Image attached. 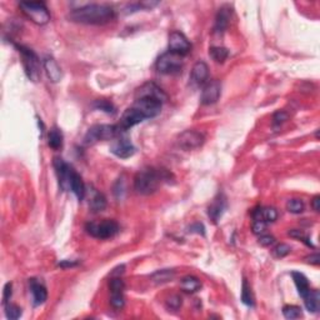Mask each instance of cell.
<instances>
[{
    "label": "cell",
    "instance_id": "cell-1",
    "mask_svg": "<svg viewBox=\"0 0 320 320\" xmlns=\"http://www.w3.org/2000/svg\"><path fill=\"white\" fill-rule=\"evenodd\" d=\"M74 23L85 25H104L113 21L115 10L107 4H86L80 8L73 9L68 15Z\"/></svg>",
    "mask_w": 320,
    "mask_h": 320
},
{
    "label": "cell",
    "instance_id": "cell-2",
    "mask_svg": "<svg viewBox=\"0 0 320 320\" xmlns=\"http://www.w3.org/2000/svg\"><path fill=\"white\" fill-rule=\"evenodd\" d=\"M169 174L165 170H158L154 168H147L138 171L134 178V189L138 194L150 195L159 189L163 180H167Z\"/></svg>",
    "mask_w": 320,
    "mask_h": 320
},
{
    "label": "cell",
    "instance_id": "cell-3",
    "mask_svg": "<svg viewBox=\"0 0 320 320\" xmlns=\"http://www.w3.org/2000/svg\"><path fill=\"white\" fill-rule=\"evenodd\" d=\"M19 8L28 19L38 25H45L50 20V13L43 1H21Z\"/></svg>",
    "mask_w": 320,
    "mask_h": 320
},
{
    "label": "cell",
    "instance_id": "cell-4",
    "mask_svg": "<svg viewBox=\"0 0 320 320\" xmlns=\"http://www.w3.org/2000/svg\"><path fill=\"white\" fill-rule=\"evenodd\" d=\"M119 125H94L88 130L84 138V143L86 145H93L99 140H113L116 136L122 134Z\"/></svg>",
    "mask_w": 320,
    "mask_h": 320
},
{
    "label": "cell",
    "instance_id": "cell-5",
    "mask_svg": "<svg viewBox=\"0 0 320 320\" xmlns=\"http://www.w3.org/2000/svg\"><path fill=\"white\" fill-rule=\"evenodd\" d=\"M17 49L19 51L20 57H21L25 74L31 82L38 83L40 80V75H42V73H40V60L38 55L26 46L17 45Z\"/></svg>",
    "mask_w": 320,
    "mask_h": 320
},
{
    "label": "cell",
    "instance_id": "cell-6",
    "mask_svg": "<svg viewBox=\"0 0 320 320\" xmlns=\"http://www.w3.org/2000/svg\"><path fill=\"white\" fill-rule=\"evenodd\" d=\"M88 234L97 239H109L119 233V225L115 220L105 219L100 223H88L85 227Z\"/></svg>",
    "mask_w": 320,
    "mask_h": 320
},
{
    "label": "cell",
    "instance_id": "cell-7",
    "mask_svg": "<svg viewBox=\"0 0 320 320\" xmlns=\"http://www.w3.org/2000/svg\"><path fill=\"white\" fill-rule=\"evenodd\" d=\"M183 65H184L183 57L175 54V53H171V51L163 54L156 62L158 71L160 74H165V75H174V74L180 73Z\"/></svg>",
    "mask_w": 320,
    "mask_h": 320
},
{
    "label": "cell",
    "instance_id": "cell-8",
    "mask_svg": "<svg viewBox=\"0 0 320 320\" xmlns=\"http://www.w3.org/2000/svg\"><path fill=\"white\" fill-rule=\"evenodd\" d=\"M205 142V136L204 134L200 133L198 130H185L178 136V143L179 147L183 149V150H194V149H198L201 145L204 144Z\"/></svg>",
    "mask_w": 320,
    "mask_h": 320
},
{
    "label": "cell",
    "instance_id": "cell-9",
    "mask_svg": "<svg viewBox=\"0 0 320 320\" xmlns=\"http://www.w3.org/2000/svg\"><path fill=\"white\" fill-rule=\"evenodd\" d=\"M133 107H135L136 109H139L143 114L145 115L147 119H151V118H155L160 114L163 107V102H160L156 98H150V97H144V98H138L135 99V103H134Z\"/></svg>",
    "mask_w": 320,
    "mask_h": 320
},
{
    "label": "cell",
    "instance_id": "cell-10",
    "mask_svg": "<svg viewBox=\"0 0 320 320\" xmlns=\"http://www.w3.org/2000/svg\"><path fill=\"white\" fill-rule=\"evenodd\" d=\"M110 151L115 156L120 159H128L133 156L135 154V147L131 144L130 139L128 136L119 135L116 136L115 139H113L110 144Z\"/></svg>",
    "mask_w": 320,
    "mask_h": 320
},
{
    "label": "cell",
    "instance_id": "cell-11",
    "mask_svg": "<svg viewBox=\"0 0 320 320\" xmlns=\"http://www.w3.org/2000/svg\"><path fill=\"white\" fill-rule=\"evenodd\" d=\"M190 49H192V44H190L188 38L185 37L183 33H180V31H173V33H170L169 51L184 57V55H187L188 53H189Z\"/></svg>",
    "mask_w": 320,
    "mask_h": 320
},
{
    "label": "cell",
    "instance_id": "cell-12",
    "mask_svg": "<svg viewBox=\"0 0 320 320\" xmlns=\"http://www.w3.org/2000/svg\"><path fill=\"white\" fill-rule=\"evenodd\" d=\"M147 119L145 118L144 114L139 110V109H136L135 107H131V108H128L127 110L123 113L122 118H120V123H119V128L122 130H128V129H130V128L135 127V125L140 124L142 122Z\"/></svg>",
    "mask_w": 320,
    "mask_h": 320
},
{
    "label": "cell",
    "instance_id": "cell-13",
    "mask_svg": "<svg viewBox=\"0 0 320 320\" xmlns=\"http://www.w3.org/2000/svg\"><path fill=\"white\" fill-rule=\"evenodd\" d=\"M221 94V84L219 80H212L201 90L200 102L203 105L215 104Z\"/></svg>",
    "mask_w": 320,
    "mask_h": 320
},
{
    "label": "cell",
    "instance_id": "cell-14",
    "mask_svg": "<svg viewBox=\"0 0 320 320\" xmlns=\"http://www.w3.org/2000/svg\"><path fill=\"white\" fill-rule=\"evenodd\" d=\"M227 209V198L223 193H219L208 208V215L213 223H218Z\"/></svg>",
    "mask_w": 320,
    "mask_h": 320
},
{
    "label": "cell",
    "instance_id": "cell-15",
    "mask_svg": "<svg viewBox=\"0 0 320 320\" xmlns=\"http://www.w3.org/2000/svg\"><path fill=\"white\" fill-rule=\"evenodd\" d=\"M144 97H150V98H156L160 102L165 103L168 100V95L159 88L158 85L154 84V83H145L144 85H142L135 93V99L138 98H144Z\"/></svg>",
    "mask_w": 320,
    "mask_h": 320
},
{
    "label": "cell",
    "instance_id": "cell-16",
    "mask_svg": "<svg viewBox=\"0 0 320 320\" xmlns=\"http://www.w3.org/2000/svg\"><path fill=\"white\" fill-rule=\"evenodd\" d=\"M209 75V68L204 62H196L190 74V84L193 86H200L205 84Z\"/></svg>",
    "mask_w": 320,
    "mask_h": 320
},
{
    "label": "cell",
    "instance_id": "cell-17",
    "mask_svg": "<svg viewBox=\"0 0 320 320\" xmlns=\"http://www.w3.org/2000/svg\"><path fill=\"white\" fill-rule=\"evenodd\" d=\"M43 66H44V70H45L46 75H48V78L50 79V82L58 83L62 80V69L58 65L57 60H55L54 58L46 55V57L43 59Z\"/></svg>",
    "mask_w": 320,
    "mask_h": 320
},
{
    "label": "cell",
    "instance_id": "cell-18",
    "mask_svg": "<svg viewBox=\"0 0 320 320\" xmlns=\"http://www.w3.org/2000/svg\"><path fill=\"white\" fill-rule=\"evenodd\" d=\"M29 286H30L31 295H33V303L35 306H39L44 304L48 299V292L46 288L37 279H29Z\"/></svg>",
    "mask_w": 320,
    "mask_h": 320
},
{
    "label": "cell",
    "instance_id": "cell-19",
    "mask_svg": "<svg viewBox=\"0 0 320 320\" xmlns=\"http://www.w3.org/2000/svg\"><path fill=\"white\" fill-rule=\"evenodd\" d=\"M68 190H71V192L77 195V198L79 199V200H83L85 196V193H86L84 181H83L82 176L75 171V169L71 170L70 176H69Z\"/></svg>",
    "mask_w": 320,
    "mask_h": 320
},
{
    "label": "cell",
    "instance_id": "cell-20",
    "mask_svg": "<svg viewBox=\"0 0 320 320\" xmlns=\"http://www.w3.org/2000/svg\"><path fill=\"white\" fill-rule=\"evenodd\" d=\"M232 18V9L229 6H223L219 9L218 14L215 18V25H214V31L216 34H223L227 30Z\"/></svg>",
    "mask_w": 320,
    "mask_h": 320
},
{
    "label": "cell",
    "instance_id": "cell-21",
    "mask_svg": "<svg viewBox=\"0 0 320 320\" xmlns=\"http://www.w3.org/2000/svg\"><path fill=\"white\" fill-rule=\"evenodd\" d=\"M304 304L308 312L318 313L320 306V293L318 290H309L308 294L303 298Z\"/></svg>",
    "mask_w": 320,
    "mask_h": 320
},
{
    "label": "cell",
    "instance_id": "cell-22",
    "mask_svg": "<svg viewBox=\"0 0 320 320\" xmlns=\"http://www.w3.org/2000/svg\"><path fill=\"white\" fill-rule=\"evenodd\" d=\"M180 288L183 292L193 294V293H196L198 290H200L201 281L199 280L198 278H195V277L188 275V277H184V278L181 279Z\"/></svg>",
    "mask_w": 320,
    "mask_h": 320
},
{
    "label": "cell",
    "instance_id": "cell-23",
    "mask_svg": "<svg viewBox=\"0 0 320 320\" xmlns=\"http://www.w3.org/2000/svg\"><path fill=\"white\" fill-rule=\"evenodd\" d=\"M292 277H293V280H294L295 283V286H297L298 293H299V295H300L301 298H304L306 294H308L309 290H310L308 279H306L305 275L301 274V273L299 272H293Z\"/></svg>",
    "mask_w": 320,
    "mask_h": 320
},
{
    "label": "cell",
    "instance_id": "cell-24",
    "mask_svg": "<svg viewBox=\"0 0 320 320\" xmlns=\"http://www.w3.org/2000/svg\"><path fill=\"white\" fill-rule=\"evenodd\" d=\"M89 207L93 213L103 212L107 208V198L104 196V194L99 193L97 190H93V195L90 196V200H89Z\"/></svg>",
    "mask_w": 320,
    "mask_h": 320
},
{
    "label": "cell",
    "instance_id": "cell-25",
    "mask_svg": "<svg viewBox=\"0 0 320 320\" xmlns=\"http://www.w3.org/2000/svg\"><path fill=\"white\" fill-rule=\"evenodd\" d=\"M175 278V272L171 269H163L158 270L151 275V280L155 284H165L171 281Z\"/></svg>",
    "mask_w": 320,
    "mask_h": 320
},
{
    "label": "cell",
    "instance_id": "cell-26",
    "mask_svg": "<svg viewBox=\"0 0 320 320\" xmlns=\"http://www.w3.org/2000/svg\"><path fill=\"white\" fill-rule=\"evenodd\" d=\"M48 144L51 149H60L63 147V134L58 128H51L48 134Z\"/></svg>",
    "mask_w": 320,
    "mask_h": 320
},
{
    "label": "cell",
    "instance_id": "cell-27",
    "mask_svg": "<svg viewBox=\"0 0 320 320\" xmlns=\"http://www.w3.org/2000/svg\"><path fill=\"white\" fill-rule=\"evenodd\" d=\"M209 55L216 63H224L229 57V50L223 46H212L209 49Z\"/></svg>",
    "mask_w": 320,
    "mask_h": 320
},
{
    "label": "cell",
    "instance_id": "cell-28",
    "mask_svg": "<svg viewBox=\"0 0 320 320\" xmlns=\"http://www.w3.org/2000/svg\"><path fill=\"white\" fill-rule=\"evenodd\" d=\"M241 300L245 305L248 306H254V298H253L252 290H250V286L248 284L247 279L243 280V286H241Z\"/></svg>",
    "mask_w": 320,
    "mask_h": 320
},
{
    "label": "cell",
    "instance_id": "cell-29",
    "mask_svg": "<svg viewBox=\"0 0 320 320\" xmlns=\"http://www.w3.org/2000/svg\"><path fill=\"white\" fill-rule=\"evenodd\" d=\"M283 315L286 319H298L303 317L300 306L297 305H285L283 308Z\"/></svg>",
    "mask_w": 320,
    "mask_h": 320
},
{
    "label": "cell",
    "instance_id": "cell-30",
    "mask_svg": "<svg viewBox=\"0 0 320 320\" xmlns=\"http://www.w3.org/2000/svg\"><path fill=\"white\" fill-rule=\"evenodd\" d=\"M304 201L301 199H290L286 203V210L293 214H300L304 212Z\"/></svg>",
    "mask_w": 320,
    "mask_h": 320
},
{
    "label": "cell",
    "instance_id": "cell-31",
    "mask_svg": "<svg viewBox=\"0 0 320 320\" xmlns=\"http://www.w3.org/2000/svg\"><path fill=\"white\" fill-rule=\"evenodd\" d=\"M5 315L8 319L17 320L21 317V309L15 304H5Z\"/></svg>",
    "mask_w": 320,
    "mask_h": 320
},
{
    "label": "cell",
    "instance_id": "cell-32",
    "mask_svg": "<svg viewBox=\"0 0 320 320\" xmlns=\"http://www.w3.org/2000/svg\"><path fill=\"white\" fill-rule=\"evenodd\" d=\"M278 218V212L275 208H263L261 207V219L265 223H273Z\"/></svg>",
    "mask_w": 320,
    "mask_h": 320
},
{
    "label": "cell",
    "instance_id": "cell-33",
    "mask_svg": "<svg viewBox=\"0 0 320 320\" xmlns=\"http://www.w3.org/2000/svg\"><path fill=\"white\" fill-rule=\"evenodd\" d=\"M109 288H110L111 293H123L124 292L125 284L120 277H116V278L110 279V281H109Z\"/></svg>",
    "mask_w": 320,
    "mask_h": 320
},
{
    "label": "cell",
    "instance_id": "cell-34",
    "mask_svg": "<svg viewBox=\"0 0 320 320\" xmlns=\"http://www.w3.org/2000/svg\"><path fill=\"white\" fill-rule=\"evenodd\" d=\"M290 252H292L290 245H288V244L285 243H281V244H278V245L274 248L273 254H274L275 258H284V256H286Z\"/></svg>",
    "mask_w": 320,
    "mask_h": 320
},
{
    "label": "cell",
    "instance_id": "cell-35",
    "mask_svg": "<svg viewBox=\"0 0 320 320\" xmlns=\"http://www.w3.org/2000/svg\"><path fill=\"white\" fill-rule=\"evenodd\" d=\"M94 107H95L97 109H99V110H103L108 114L115 113V109H114L113 104H111L110 102H108V100H97L95 104H94Z\"/></svg>",
    "mask_w": 320,
    "mask_h": 320
},
{
    "label": "cell",
    "instance_id": "cell-36",
    "mask_svg": "<svg viewBox=\"0 0 320 320\" xmlns=\"http://www.w3.org/2000/svg\"><path fill=\"white\" fill-rule=\"evenodd\" d=\"M289 235L292 236V238H295V239H299V240L303 241L305 245H308V247H312L314 248V245L312 244V241H310V239H309V236H306L305 234H304L301 230H298V229H293L289 232Z\"/></svg>",
    "mask_w": 320,
    "mask_h": 320
},
{
    "label": "cell",
    "instance_id": "cell-37",
    "mask_svg": "<svg viewBox=\"0 0 320 320\" xmlns=\"http://www.w3.org/2000/svg\"><path fill=\"white\" fill-rule=\"evenodd\" d=\"M110 304L113 305V308L122 309L125 304L124 294L123 293H111Z\"/></svg>",
    "mask_w": 320,
    "mask_h": 320
},
{
    "label": "cell",
    "instance_id": "cell-38",
    "mask_svg": "<svg viewBox=\"0 0 320 320\" xmlns=\"http://www.w3.org/2000/svg\"><path fill=\"white\" fill-rule=\"evenodd\" d=\"M288 118H289V115H288V113H285V111L283 110L277 111V113L273 115V127L274 128L280 127L283 123H285L286 120H288Z\"/></svg>",
    "mask_w": 320,
    "mask_h": 320
},
{
    "label": "cell",
    "instance_id": "cell-39",
    "mask_svg": "<svg viewBox=\"0 0 320 320\" xmlns=\"http://www.w3.org/2000/svg\"><path fill=\"white\" fill-rule=\"evenodd\" d=\"M168 308L173 309V310H178L181 306V298L179 295H171L167 300Z\"/></svg>",
    "mask_w": 320,
    "mask_h": 320
},
{
    "label": "cell",
    "instance_id": "cell-40",
    "mask_svg": "<svg viewBox=\"0 0 320 320\" xmlns=\"http://www.w3.org/2000/svg\"><path fill=\"white\" fill-rule=\"evenodd\" d=\"M265 228H266V223L263 220H254V223H253V233L254 234H256V235H260V234H263L264 232H265Z\"/></svg>",
    "mask_w": 320,
    "mask_h": 320
},
{
    "label": "cell",
    "instance_id": "cell-41",
    "mask_svg": "<svg viewBox=\"0 0 320 320\" xmlns=\"http://www.w3.org/2000/svg\"><path fill=\"white\" fill-rule=\"evenodd\" d=\"M125 193V181L123 179H119L116 181L115 187H114V194L116 198H122L123 194Z\"/></svg>",
    "mask_w": 320,
    "mask_h": 320
},
{
    "label": "cell",
    "instance_id": "cell-42",
    "mask_svg": "<svg viewBox=\"0 0 320 320\" xmlns=\"http://www.w3.org/2000/svg\"><path fill=\"white\" fill-rule=\"evenodd\" d=\"M13 289V284L12 283H6L5 286H4V293H3V304L5 305V304L9 303V300H10V298H12V292Z\"/></svg>",
    "mask_w": 320,
    "mask_h": 320
},
{
    "label": "cell",
    "instance_id": "cell-43",
    "mask_svg": "<svg viewBox=\"0 0 320 320\" xmlns=\"http://www.w3.org/2000/svg\"><path fill=\"white\" fill-rule=\"evenodd\" d=\"M188 232H189V233H195V234H201V235H204V234H205V228L201 223H194V224H192L189 228H188Z\"/></svg>",
    "mask_w": 320,
    "mask_h": 320
},
{
    "label": "cell",
    "instance_id": "cell-44",
    "mask_svg": "<svg viewBox=\"0 0 320 320\" xmlns=\"http://www.w3.org/2000/svg\"><path fill=\"white\" fill-rule=\"evenodd\" d=\"M274 236L272 235H260V238H259V244L263 247H270L272 244H274Z\"/></svg>",
    "mask_w": 320,
    "mask_h": 320
},
{
    "label": "cell",
    "instance_id": "cell-45",
    "mask_svg": "<svg viewBox=\"0 0 320 320\" xmlns=\"http://www.w3.org/2000/svg\"><path fill=\"white\" fill-rule=\"evenodd\" d=\"M306 261L310 264H314V265H318V264L320 263V256L318 253H315V254H312L310 256H308L306 258Z\"/></svg>",
    "mask_w": 320,
    "mask_h": 320
},
{
    "label": "cell",
    "instance_id": "cell-46",
    "mask_svg": "<svg viewBox=\"0 0 320 320\" xmlns=\"http://www.w3.org/2000/svg\"><path fill=\"white\" fill-rule=\"evenodd\" d=\"M312 207H313V210H315L317 213L320 210V196L319 195L314 196V199H313V201H312Z\"/></svg>",
    "mask_w": 320,
    "mask_h": 320
},
{
    "label": "cell",
    "instance_id": "cell-47",
    "mask_svg": "<svg viewBox=\"0 0 320 320\" xmlns=\"http://www.w3.org/2000/svg\"><path fill=\"white\" fill-rule=\"evenodd\" d=\"M78 263H75V261H69V260H64V261H60L59 264H58V266H60V268H71V266H75Z\"/></svg>",
    "mask_w": 320,
    "mask_h": 320
}]
</instances>
